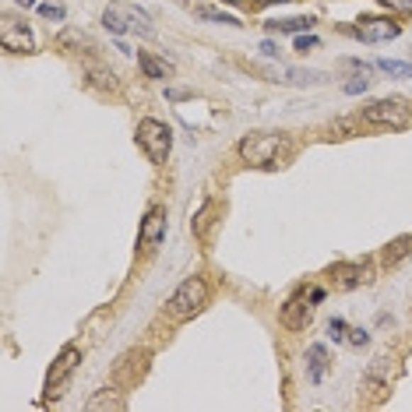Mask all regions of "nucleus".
Segmentation results:
<instances>
[{"instance_id": "1", "label": "nucleus", "mask_w": 412, "mask_h": 412, "mask_svg": "<svg viewBox=\"0 0 412 412\" xmlns=\"http://www.w3.org/2000/svg\"><path fill=\"white\" fill-rule=\"evenodd\" d=\"M286 155H289V141L282 134H250L240 141V159L257 169H275L279 162H286Z\"/></svg>"}, {"instance_id": "2", "label": "nucleus", "mask_w": 412, "mask_h": 412, "mask_svg": "<svg viewBox=\"0 0 412 412\" xmlns=\"http://www.w3.org/2000/svg\"><path fill=\"white\" fill-rule=\"evenodd\" d=\"M103 25L109 32H116V35H127V32L152 35V32H155L148 11H141V7H134V4H109L103 11Z\"/></svg>"}, {"instance_id": "3", "label": "nucleus", "mask_w": 412, "mask_h": 412, "mask_svg": "<svg viewBox=\"0 0 412 412\" xmlns=\"http://www.w3.org/2000/svg\"><path fill=\"white\" fill-rule=\"evenodd\" d=\"M208 304V286L205 279H184L180 286H177V293L169 296V317H177V321H191V317H198Z\"/></svg>"}, {"instance_id": "4", "label": "nucleus", "mask_w": 412, "mask_h": 412, "mask_svg": "<svg viewBox=\"0 0 412 412\" xmlns=\"http://www.w3.org/2000/svg\"><path fill=\"white\" fill-rule=\"evenodd\" d=\"M138 145L148 155V162H166L169 159V148H173V130L162 120H152L148 116V120L138 123Z\"/></svg>"}, {"instance_id": "5", "label": "nucleus", "mask_w": 412, "mask_h": 412, "mask_svg": "<svg viewBox=\"0 0 412 412\" xmlns=\"http://www.w3.org/2000/svg\"><path fill=\"white\" fill-rule=\"evenodd\" d=\"M363 120L374 127H391V130H406L412 123V109L406 99H377L363 109Z\"/></svg>"}, {"instance_id": "6", "label": "nucleus", "mask_w": 412, "mask_h": 412, "mask_svg": "<svg viewBox=\"0 0 412 412\" xmlns=\"http://www.w3.org/2000/svg\"><path fill=\"white\" fill-rule=\"evenodd\" d=\"M145 370H148V352H145V349H130V352L120 356V363L113 367L109 381H113L120 391H127V388H134V384L145 377Z\"/></svg>"}, {"instance_id": "7", "label": "nucleus", "mask_w": 412, "mask_h": 412, "mask_svg": "<svg viewBox=\"0 0 412 412\" xmlns=\"http://www.w3.org/2000/svg\"><path fill=\"white\" fill-rule=\"evenodd\" d=\"M399 32H402V25L391 21V18H360V25L352 28V35L363 39V43H388Z\"/></svg>"}, {"instance_id": "8", "label": "nucleus", "mask_w": 412, "mask_h": 412, "mask_svg": "<svg viewBox=\"0 0 412 412\" xmlns=\"http://www.w3.org/2000/svg\"><path fill=\"white\" fill-rule=\"evenodd\" d=\"M0 43H4V50H11V53H32V50H35L32 32L25 28V21H14V18H4V25H0Z\"/></svg>"}, {"instance_id": "9", "label": "nucleus", "mask_w": 412, "mask_h": 412, "mask_svg": "<svg viewBox=\"0 0 412 412\" xmlns=\"http://www.w3.org/2000/svg\"><path fill=\"white\" fill-rule=\"evenodd\" d=\"M162 236H166V211L162 208H148V215L141 218V229H138V247L152 250V247L162 243Z\"/></svg>"}, {"instance_id": "10", "label": "nucleus", "mask_w": 412, "mask_h": 412, "mask_svg": "<svg viewBox=\"0 0 412 412\" xmlns=\"http://www.w3.org/2000/svg\"><path fill=\"white\" fill-rule=\"evenodd\" d=\"M78 360H82V356H78V349H74V345H67V349L53 360V367H50V374H46V391H50V395H53V391H60V384L74 374Z\"/></svg>"}, {"instance_id": "11", "label": "nucleus", "mask_w": 412, "mask_h": 412, "mask_svg": "<svg viewBox=\"0 0 412 412\" xmlns=\"http://www.w3.org/2000/svg\"><path fill=\"white\" fill-rule=\"evenodd\" d=\"M310 307H313V304H307V296L300 293V296H293V300L282 307V313H279V317H282V324H286L289 331H300V328H307Z\"/></svg>"}, {"instance_id": "12", "label": "nucleus", "mask_w": 412, "mask_h": 412, "mask_svg": "<svg viewBox=\"0 0 412 412\" xmlns=\"http://www.w3.org/2000/svg\"><path fill=\"white\" fill-rule=\"evenodd\" d=\"M367 279V265H338L335 268V286L338 289H352Z\"/></svg>"}, {"instance_id": "13", "label": "nucleus", "mask_w": 412, "mask_h": 412, "mask_svg": "<svg viewBox=\"0 0 412 412\" xmlns=\"http://www.w3.org/2000/svg\"><path fill=\"white\" fill-rule=\"evenodd\" d=\"M307 363H310V381L321 384L324 374H328V349L324 345H310L307 349Z\"/></svg>"}, {"instance_id": "14", "label": "nucleus", "mask_w": 412, "mask_h": 412, "mask_svg": "<svg viewBox=\"0 0 412 412\" xmlns=\"http://www.w3.org/2000/svg\"><path fill=\"white\" fill-rule=\"evenodd\" d=\"M406 257H412V236H402V240H395V243L384 250V265H388V268L402 265Z\"/></svg>"}, {"instance_id": "15", "label": "nucleus", "mask_w": 412, "mask_h": 412, "mask_svg": "<svg viewBox=\"0 0 412 412\" xmlns=\"http://www.w3.org/2000/svg\"><path fill=\"white\" fill-rule=\"evenodd\" d=\"M272 32H310L313 28V18L300 14V18H282V21H268Z\"/></svg>"}, {"instance_id": "16", "label": "nucleus", "mask_w": 412, "mask_h": 412, "mask_svg": "<svg viewBox=\"0 0 412 412\" xmlns=\"http://www.w3.org/2000/svg\"><path fill=\"white\" fill-rule=\"evenodd\" d=\"M138 64H141V71H145L148 78H166V74L173 71L169 64H162V60H155V57H152V53H145V50L138 53Z\"/></svg>"}, {"instance_id": "17", "label": "nucleus", "mask_w": 412, "mask_h": 412, "mask_svg": "<svg viewBox=\"0 0 412 412\" xmlns=\"http://www.w3.org/2000/svg\"><path fill=\"white\" fill-rule=\"evenodd\" d=\"M194 11H198L201 18H208V21H218V25H240L233 14H226V11H218V7H211V4H198Z\"/></svg>"}, {"instance_id": "18", "label": "nucleus", "mask_w": 412, "mask_h": 412, "mask_svg": "<svg viewBox=\"0 0 412 412\" xmlns=\"http://www.w3.org/2000/svg\"><path fill=\"white\" fill-rule=\"evenodd\" d=\"M377 67L395 78H412V64H402V60H377Z\"/></svg>"}, {"instance_id": "19", "label": "nucleus", "mask_w": 412, "mask_h": 412, "mask_svg": "<svg viewBox=\"0 0 412 412\" xmlns=\"http://www.w3.org/2000/svg\"><path fill=\"white\" fill-rule=\"evenodd\" d=\"M120 406H123V402H120V399H116L109 388H106V391H99V395L89 402V409H120Z\"/></svg>"}, {"instance_id": "20", "label": "nucleus", "mask_w": 412, "mask_h": 412, "mask_svg": "<svg viewBox=\"0 0 412 412\" xmlns=\"http://www.w3.org/2000/svg\"><path fill=\"white\" fill-rule=\"evenodd\" d=\"M211 215H215V208L208 205L205 211H201V215H198V222H194V233H198V236H205L208 233V226H211V222H215V218H211Z\"/></svg>"}, {"instance_id": "21", "label": "nucleus", "mask_w": 412, "mask_h": 412, "mask_svg": "<svg viewBox=\"0 0 412 412\" xmlns=\"http://www.w3.org/2000/svg\"><path fill=\"white\" fill-rule=\"evenodd\" d=\"M345 331H349V328H345V321H342V317H335V321L328 324V335H331L335 342H342V338H349Z\"/></svg>"}, {"instance_id": "22", "label": "nucleus", "mask_w": 412, "mask_h": 412, "mask_svg": "<svg viewBox=\"0 0 412 412\" xmlns=\"http://www.w3.org/2000/svg\"><path fill=\"white\" fill-rule=\"evenodd\" d=\"M39 14H43V18L60 21V18H64V7H57V4H43V7H39Z\"/></svg>"}, {"instance_id": "23", "label": "nucleus", "mask_w": 412, "mask_h": 412, "mask_svg": "<svg viewBox=\"0 0 412 412\" xmlns=\"http://www.w3.org/2000/svg\"><path fill=\"white\" fill-rule=\"evenodd\" d=\"M296 50H300V53H310V50H317V39H313V35H296Z\"/></svg>"}, {"instance_id": "24", "label": "nucleus", "mask_w": 412, "mask_h": 412, "mask_svg": "<svg viewBox=\"0 0 412 412\" xmlns=\"http://www.w3.org/2000/svg\"><path fill=\"white\" fill-rule=\"evenodd\" d=\"M367 85H370L367 78H363V82L356 78V82H349V85H345V92H349V96H360V92H367Z\"/></svg>"}, {"instance_id": "25", "label": "nucleus", "mask_w": 412, "mask_h": 412, "mask_svg": "<svg viewBox=\"0 0 412 412\" xmlns=\"http://www.w3.org/2000/svg\"><path fill=\"white\" fill-rule=\"evenodd\" d=\"M349 342H352V345H367V331H363V328H352Z\"/></svg>"}, {"instance_id": "26", "label": "nucleus", "mask_w": 412, "mask_h": 412, "mask_svg": "<svg viewBox=\"0 0 412 412\" xmlns=\"http://www.w3.org/2000/svg\"><path fill=\"white\" fill-rule=\"evenodd\" d=\"M384 7H402V11H412V0H384Z\"/></svg>"}, {"instance_id": "27", "label": "nucleus", "mask_w": 412, "mask_h": 412, "mask_svg": "<svg viewBox=\"0 0 412 412\" xmlns=\"http://www.w3.org/2000/svg\"><path fill=\"white\" fill-rule=\"evenodd\" d=\"M261 53H265V57H275L279 50H275V43H261Z\"/></svg>"}, {"instance_id": "28", "label": "nucleus", "mask_w": 412, "mask_h": 412, "mask_svg": "<svg viewBox=\"0 0 412 412\" xmlns=\"http://www.w3.org/2000/svg\"><path fill=\"white\" fill-rule=\"evenodd\" d=\"M18 4H21V7H32V4H35V0H18Z\"/></svg>"}, {"instance_id": "29", "label": "nucleus", "mask_w": 412, "mask_h": 412, "mask_svg": "<svg viewBox=\"0 0 412 412\" xmlns=\"http://www.w3.org/2000/svg\"><path fill=\"white\" fill-rule=\"evenodd\" d=\"M261 4H286V0H261Z\"/></svg>"}]
</instances>
